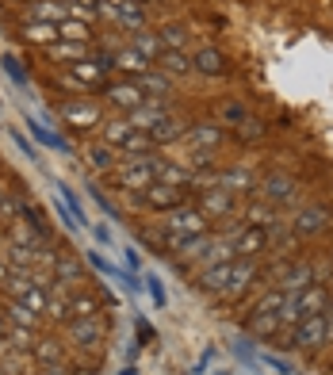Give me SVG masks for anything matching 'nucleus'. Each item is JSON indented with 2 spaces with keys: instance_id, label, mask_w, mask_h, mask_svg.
Returning <instances> with one entry per match:
<instances>
[{
  "instance_id": "c03bdc74",
  "label": "nucleus",
  "mask_w": 333,
  "mask_h": 375,
  "mask_svg": "<svg viewBox=\"0 0 333 375\" xmlns=\"http://www.w3.org/2000/svg\"><path fill=\"white\" fill-rule=\"evenodd\" d=\"M12 341H16L19 349H27V345H31V329H27V325H19V329H12Z\"/></svg>"
},
{
  "instance_id": "8fccbe9b",
  "label": "nucleus",
  "mask_w": 333,
  "mask_h": 375,
  "mask_svg": "<svg viewBox=\"0 0 333 375\" xmlns=\"http://www.w3.org/2000/svg\"><path fill=\"white\" fill-rule=\"evenodd\" d=\"M4 337H8V325H4V318H0V341H4Z\"/></svg>"
},
{
  "instance_id": "412c9836",
  "label": "nucleus",
  "mask_w": 333,
  "mask_h": 375,
  "mask_svg": "<svg viewBox=\"0 0 333 375\" xmlns=\"http://www.w3.org/2000/svg\"><path fill=\"white\" fill-rule=\"evenodd\" d=\"M69 4L66 0H35V19H42V23H54V19H66Z\"/></svg>"
},
{
  "instance_id": "cd10ccee",
  "label": "nucleus",
  "mask_w": 333,
  "mask_h": 375,
  "mask_svg": "<svg viewBox=\"0 0 333 375\" xmlns=\"http://www.w3.org/2000/svg\"><path fill=\"white\" fill-rule=\"evenodd\" d=\"M88 165L96 169V173H108V169H115V153H111V146H92L88 150Z\"/></svg>"
},
{
  "instance_id": "393cba45",
  "label": "nucleus",
  "mask_w": 333,
  "mask_h": 375,
  "mask_svg": "<svg viewBox=\"0 0 333 375\" xmlns=\"http://www.w3.org/2000/svg\"><path fill=\"white\" fill-rule=\"evenodd\" d=\"M27 126H31V134H35V138H39L42 146H50V150H61V153L69 150V142H66V138H61V134H50V131H46V126H42V123H35L31 115H27Z\"/></svg>"
},
{
  "instance_id": "f704fd0d",
  "label": "nucleus",
  "mask_w": 333,
  "mask_h": 375,
  "mask_svg": "<svg viewBox=\"0 0 333 375\" xmlns=\"http://www.w3.org/2000/svg\"><path fill=\"white\" fill-rule=\"evenodd\" d=\"M84 260H88V265L96 268V272L111 276V280H119V272H123V268H115V265H111V260H104V257H100V253H96V249H88V253H84Z\"/></svg>"
},
{
  "instance_id": "2f4dec72",
  "label": "nucleus",
  "mask_w": 333,
  "mask_h": 375,
  "mask_svg": "<svg viewBox=\"0 0 333 375\" xmlns=\"http://www.w3.org/2000/svg\"><path fill=\"white\" fill-rule=\"evenodd\" d=\"M58 276H66V284H81V280H84L81 260L69 257V253H61V257H58Z\"/></svg>"
},
{
  "instance_id": "aec40b11",
  "label": "nucleus",
  "mask_w": 333,
  "mask_h": 375,
  "mask_svg": "<svg viewBox=\"0 0 333 375\" xmlns=\"http://www.w3.org/2000/svg\"><path fill=\"white\" fill-rule=\"evenodd\" d=\"M215 188H222V192H245V188H253V176L245 169H230V173H218Z\"/></svg>"
},
{
  "instance_id": "de8ad7c7",
  "label": "nucleus",
  "mask_w": 333,
  "mask_h": 375,
  "mask_svg": "<svg viewBox=\"0 0 333 375\" xmlns=\"http://www.w3.org/2000/svg\"><path fill=\"white\" fill-rule=\"evenodd\" d=\"M138 337H142V341H153V337H158V334H153V329H150V322H138Z\"/></svg>"
},
{
  "instance_id": "39448f33",
  "label": "nucleus",
  "mask_w": 333,
  "mask_h": 375,
  "mask_svg": "<svg viewBox=\"0 0 333 375\" xmlns=\"http://www.w3.org/2000/svg\"><path fill=\"white\" fill-rule=\"evenodd\" d=\"M142 200L150 203V207H161V211H176L184 203V188H169V184H150Z\"/></svg>"
},
{
  "instance_id": "79ce46f5",
  "label": "nucleus",
  "mask_w": 333,
  "mask_h": 375,
  "mask_svg": "<svg viewBox=\"0 0 333 375\" xmlns=\"http://www.w3.org/2000/svg\"><path fill=\"white\" fill-rule=\"evenodd\" d=\"M12 138H16V146H19V153H23V157H31V161H39V157H42V153L35 150V146L27 142V138H23V134H19V131H12Z\"/></svg>"
},
{
  "instance_id": "72a5a7b5",
  "label": "nucleus",
  "mask_w": 333,
  "mask_h": 375,
  "mask_svg": "<svg viewBox=\"0 0 333 375\" xmlns=\"http://www.w3.org/2000/svg\"><path fill=\"white\" fill-rule=\"evenodd\" d=\"M69 314L73 318H96V299H92V295H73V299H69Z\"/></svg>"
},
{
  "instance_id": "473e14b6",
  "label": "nucleus",
  "mask_w": 333,
  "mask_h": 375,
  "mask_svg": "<svg viewBox=\"0 0 333 375\" xmlns=\"http://www.w3.org/2000/svg\"><path fill=\"white\" fill-rule=\"evenodd\" d=\"M192 66L200 69V73H222V54H215V50H200Z\"/></svg>"
},
{
  "instance_id": "5701e85b",
  "label": "nucleus",
  "mask_w": 333,
  "mask_h": 375,
  "mask_svg": "<svg viewBox=\"0 0 333 375\" xmlns=\"http://www.w3.org/2000/svg\"><path fill=\"white\" fill-rule=\"evenodd\" d=\"M23 39H27V42H42V46H50V42L58 39V23H42V19H35V23L23 27Z\"/></svg>"
},
{
  "instance_id": "09e8293b",
  "label": "nucleus",
  "mask_w": 333,
  "mask_h": 375,
  "mask_svg": "<svg viewBox=\"0 0 333 375\" xmlns=\"http://www.w3.org/2000/svg\"><path fill=\"white\" fill-rule=\"evenodd\" d=\"M325 341H333V307H325Z\"/></svg>"
},
{
  "instance_id": "4468645a",
  "label": "nucleus",
  "mask_w": 333,
  "mask_h": 375,
  "mask_svg": "<svg viewBox=\"0 0 333 375\" xmlns=\"http://www.w3.org/2000/svg\"><path fill=\"white\" fill-rule=\"evenodd\" d=\"M314 284V268L310 265H295L292 272L280 280V291H287V295H299V291H307V287Z\"/></svg>"
},
{
  "instance_id": "c756f323",
  "label": "nucleus",
  "mask_w": 333,
  "mask_h": 375,
  "mask_svg": "<svg viewBox=\"0 0 333 375\" xmlns=\"http://www.w3.org/2000/svg\"><path fill=\"white\" fill-rule=\"evenodd\" d=\"M138 88H142V92H158L161 100H165V96H173V84H169L161 73H142Z\"/></svg>"
},
{
  "instance_id": "9b49d317",
  "label": "nucleus",
  "mask_w": 333,
  "mask_h": 375,
  "mask_svg": "<svg viewBox=\"0 0 333 375\" xmlns=\"http://www.w3.org/2000/svg\"><path fill=\"white\" fill-rule=\"evenodd\" d=\"M104 92H108L111 104H119V108H126V111H134V108L146 104V92H142L138 84H108Z\"/></svg>"
},
{
  "instance_id": "9d476101",
  "label": "nucleus",
  "mask_w": 333,
  "mask_h": 375,
  "mask_svg": "<svg viewBox=\"0 0 333 375\" xmlns=\"http://www.w3.org/2000/svg\"><path fill=\"white\" fill-rule=\"evenodd\" d=\"M69 337H73V345L88 349V345H96V341L104 337V325L96 322V318H73V325H69Z\"/></svg>"
},
{
  "instance_id": "ea45409f",
  "label": "nucleus",
  "mask_w": 333,
  "mask_h": 375,
  "mask_svg": "<svg viewBox=\"0 0 333 375\" xmlns=\"http://www.w3.org/2000/svg\"><path fill=\"white\" fill-rule=\"evenodd\" d=\"M61 356V341H42L39 345V360L42 364H50V360H58Z\"/></svg>"
},
{
  "instance_id": "49530a36",
  "label": "nucleus",
  "mask_w": 333,
  "mask_h": 375,
  "mask_svg": "<svg viewBox=\"0 0 333 375\" xmlns=\"http://www.w3.org/2000/svg\"><path fill=\"white\" fill-rule=\"evenodd\" d=\"M92 238H96V242H104V245L111 242V233H108V226H92Z\"/></svg>"
},
{
  "instance_id": "f257e3e1",
  "label": "nucleus",
  "mask_w": 333,
  "mask_h": 375,
  "mask_svg": "<svg viewBox=\"0 0 333 375\" xmlns=\"http://www.w3.org/2000/svg\"><path fill=\"white\" fill-rule=\"evenodd\" d=\"M115 188H131V192H146L153 184V157H138V161H123L119 169H111Z\"/></svg>"
},
{
  "instance_id": "a18cd8bd",
  "label": "nucleus",
  "mask_w": 333,
  "mask_h": 375,
  "mask_svg": "<svg viewBox=\"0 0 333 375\" xmlns=\"http://www.w3.org/2000/svg\"><path fill=\"white\" fill-rule=\"evenodd\" d=\"M77 12H81V16H96V12H100V0H77Z\"/></svg>"
},
{
  "instance_id": "c9c22d12",
  "label": "nucleus",
  "mask_w": 333,
  "mask_h": 375,
  "mask_svg": "<svg viewBox=\"0 0 333 375\" xmlns=\"http://www.w3.org/2000/svg\"><path fill=\"white\" fill-rule=\"evenodd\" d=\"M4 69H8V77L19 84V88H27V73H23V66H19L16 54H4Z\"/></svg>"
},
{
  "instance_id": "ddd939ff",
  "label": "nucleus",
  "mask_w": 333,
  "mask_h": 375,
  "mask_svg": "<svg viewBox=\"0 0 333 375\" xmlns=\"http://www.w3.org/2000/svg\"><path fill=\"white\" fill-rule=\"evenodd\" d=\"M200 211L203 215H230L234 211V200H230V192H222V188H203V200H200Z\"/></svg>"
},
{
  "instance_id": "3c124183",
  "label": "nucleus",
  "mask_w": 333,
  "mask_h": 375,
  "mask_svg": "<svg viewBox=\"0 0 333 375\" xmlns=\"http://www.w3.org/2000/svg\"><path fill=\"white\" fill-rule=\"evenodd\" d=\"M0 280H8V268H4V265H0Z\"/></svg>"
},
{
  "instance_id": "2eb2a0df",
  "label": "nucleus",
  "mask_w": 333,
  "mask_h": 375,
  "mask_svg": "<svg viewBox=\"0 0 333 375\" xmlns=\"http://www.w3.org/2000/svg\"><path fill=\"white\" fill-rule=\"evenodd\" d=\"M146 134L153 138V146H158V142H173V138H180V134H184V123H180V119H173V115H161Z\"/></svg>"
},
{
  "instance_id": "a878e982",
  "label": "nucleus",
  "mask_w": 333,
  "mask_h": 375,
  "mask_svg": "<svg viewBox=\"0 0 333 375\" xmlns=\"http://www.w3.org/2000/svg\"><path fill=\"white\" fill-rule=\"evenodd\" d=\"M188 138H192V142L207 153V146H215L218 138H222V131H218V126H211V123H200V126H192V131H188Z\"/></svg>"
},
{
  "instance_id": "20e7f679",
  "label": "nucleus",
  "mask_w": 333,
  "mask_h": 375,
  "mask_svg": "<svg viewBox=\"0 0 333 375\" xmlns=\"http://www.w3.org/2000/svg\"><path fill=\"white\" fill-rule=\"evenodd\" d=\"M61 119L73 126H96L100 123V108L92 100H66L61 104Z\"/></svg>"
},
{
  "instance_id": "bb28decb",
  "label": "nucleus",
  "mask_w": 333,
  "mask_h": 375,
  "mask_svg": "<svg viewBox=\"0 0 333 375\" xmlns=\"http://www.w3.org/2000/svg\"><path fill=\"white\" fill-rule=\"evenodd\" d=\"M58 35H61V39H69V42H88V39H92L88 23H81V19H61V23H58Z\"/></svg>"
},
{
  "instance_id": "6ab92c4d",
  "label": "nucleus",
  "mask_w": 333,
  "mask_h": 375,
  "mask_svg": "<svg viewBox=\"0 0 333 375\" xmlns=\"http://www.w3.org/2000/svg\"><path fill=\"white\" fill-rule=\"evenodd\" d=\"M115 19L119 23H126V27H134V31H142V23H146V16H142V8H138V0H115Z\"/></svg>"
},
{
  "instance_id": "f03ea898",
  "label": "nucleus",
  "mask_w": 333,
  "mask_h": 375,
  "mask_svg": "<svg viewBox=\"0 0 333 375\" xmlns=\"http://www.w3.org/2000/svg\"><path fill=\"white\" fill-rule=\"evenodd\" d=\"M207 233V215L192 207H176L169 218V238H203Z\"/></svg>"
},
{
  "instance_id": "b1692460",
  "label": "nucleus",
  "mask_w": 333,
  "mask_h": 375,
  "mask_svg": "<svg viewBox=\"0 0 333 375\" xmlns=\"http://www.w3.org/2000/svg\"><path fill=\"white\" fill-rule=\"evenodd\" d=\"M249 329H253V334H260V337L276 334V329H280V314H268V310H253V314H249Z\"/></svg>"
},
{
  "instance_id": "4be33fe9",
  "label": "nucleus",
  "mask_w": 333,
  "mask_h": 375,
  "mask_svg": "<svg viewBox=\"0 0 333 375\" xmlns=\"http://www.w3.org/2000/svg\"><path fill=\"white\" fill-rule=\"evenodd\" d=\"M134 50L150 61V58H161V54H165V42H161L158 35H150V31H138L134 35Z\"/></svg>"
},
{
  "instance_id": "423d86ee",
  "label": "nucleus",
  "mask_w": 333,
  "mask_h": 375,
  "mask_svg": "<svg viewBox=\"0 0 333 375\" xmlns=\"http://www.w3.org/2000/svg\"><path fill=\"white\" fill-rule=\"evenodd\" d=\"M253 276H257V265H253V260H238V265H230V280H226L222 295L226 299H238V295L253 284Z\"/></svg>"
},
{
  "instance_id": "7ed1b4c3",
  "label": "nucleus",
  "mask_w": 333,
  "mask_h": 375,
  "mask_svg": "<svg viewBox=\"0 0 333 375\" xmlns=\"http://www.w3.org/2000/svg\"><path fill=\"white\" fill-rule=\"evenodd\" d=\"M322 341H325V314L303 318L299 329H295V345H299V349H310V352H314Z\"/></svg>"
},
{
  "instance_id": "dca6fc26",
  "label": "nucleus",
  "mask_w": 333,
  "mask_h": 375,
  "mask_svg": "<svg viewBox=\"0 0 333 375\" xmlns=\"http://www.w3.org/2000/svg\"><path fill=\"white\" fill-rule=\"evenodd\" d=\"M330 226V211L325 207H307L299 215V222H295V230L299 233H318V230H325Z\"/></svg>"
},
{
  "instance_id": "c85d7f7f",
  "label": "nucleus",
  "mask_w": 333,
  "mask_h": 375,
  "mask_svg": "<svg viewBox=\"0 0 333 375\" xmlns=\"http://www.w3.org/2000/svg\"><path fill=\"white\" fill-rule=\"evenodd\" d=\"M111 61H115V66L119 69H126V73H146V58H142V54L138 50H119L115 54V58H111Z\"/></svg>"
},
{
  "instance_id": "e433bc0d",
  "label": "nucleus",
  "mask_w": 333,
  "mask_h": 375,
  "mask_svg": "<svg viewBox=\"0 0 333 375\" xmlns=\"http://www.w3.org/2000/svg\"><path fill=\"white\" fill-rule=\"evenodd\" d=\"M165 50H184V42H188V35L180 31V27H165Z\"/></svg>"
},
{
  "instance_id": "6e6552de",
  "label": "nucleus",
  "mask_w": 333,
  "mask_h": 375,
  "mask_svg": "<svg viewBox=\"0 0 333 375\" xmlns=\"http://www.w3.org/2000/svg\"><path fill=\"white\" fill-rule=\"evenodd\" d=\"M260 195H265L268 203H287V200H295V180L292 176L272 173V176H265V184H260Z\"/></svg>"
},
{
  "instance_id": "a211bd4d",
  "label": "nucleus",
  "mask_w": 333,
  "mask_h": 375,
  "mask_svg": "<svg viewBox=\"0 0 333 375\" xmlns=\"http://www.w3.org/2000/svg\"><path fill=\"white\" fill-rule=\"evenodd\" d=\"M46 54H50L54 61H84V58H88L84 42H50V46H46Z\"/></svg>"
},
{
  "instance_id": "7c9ffc66",
  "label": "nucleus",
  "mask_w": 333,
  "mask_h": 375,
  "mask_svg": "<svg viewBox=\"0 0 333 375\" xmlns=\"http://www.w3.org/2000/svg\"><path fill=\"white\" fill-rule=\"evenodd\" d=\"M158 61L169 69V73H188V69H192V58H188L184 50H165Z\"/></svg>"
},
{
  "instance_id": "0eeeda50",
  "label": "nucleus",
  "mask_w": 333,
  "mask_h": 375,
  "mask_svg": "<svg viewBox=\"0 0 333 375\" xmlns=\"http://www.w3.org/2000/svg\"><path fill=\"white\" fill-rule=\"evenodd\" d=\"M230 245H234V253H242V257H257V253L268 245V230L265 226H245Z\"/></svg>"
},
{
  "instance_id": "4c0bfd02",
  "label": "nucleus",
  "mask_w": 333,
  "mask_h": 375,
  "mask_svg": "<svg viewBox=\"0 0 333 375\" xmlns=\"http://www.w3.org/2000/svg\"><path fill=\"white\" fill-rule=\"evenodd\" d=\"M46 314H50V318H73V314H69V299H66V295H61V299H58V295L46 299Z\"/></svg>"
},
{
  "instance_id": "37998d69",
  "label": "nucleus",
  "mask_w": 333,
  "mask_h": 375,
  "mask_svg": "<svg viewBox=\"0 0 333 375\" xmlns=\"http://www.w3.org/2000/svg\"><path fill=\"white\" fill-rule=\"evenodd\" d=\"M238 134H242V138H265V126H260V123H245V119H242Z\"/></svg>"
},
{
  "instance_id": "f3484780",
  "label": "nucleus",
  "mask_w": 333,
  "mask_h": 375,
  "mask_svg": "<svg viewBox=\"0 0 333 375\" xmlns=\"http://www.w3.org/2000/svg\"><path fill=\"white\" fill-rule=\"evenodd\" d=\"M134 131H138V126H134L131 119H115V123H104V142H108L111 150H119V146H123Z\"/></svg>"
},
{
  "instance_id": "58836bf2",
  "label": "nucleus",
  "mask_w": 333,
  "mask_h": 375,
  "mask_svg": "<svg viewBox=\"0 0 333 375\" xmlns=\"http://www.w3.org/2000/svg\"><path fill=\"white\" fill-rule=\"evenodd\" d=\"M146 291L153 295V302H158V307H165V302H169V295H165V287H161L158 276H146Z\"/></svg>"
},
{
  "instance_id": "1a4fd4ad",
  "label": "nucleus",
  "mask_w": 333,
  "mask_h": 375,
  "mask_svg": "<svg viewBox=\"0 0 333 375\" xmlns=\"http://www.w3.org/2000/svg\"><path fill=\"white\" fill-rule=\"evenodd\" d=\"M325 307H330V291H325V284H310L307 291H299V314L303 318L325 314Z\"/></svg>"
},
{
  "instance_id": "f8f14e48",
  "label": "nucleus",
  "mask_w": 333,
  "mask_h": 375,
  "mask_svg": "<svg viewBox=\"0 0 333 375\" xmlns=\"http://www.w3.org/2000/svg\"><path fill=\"white\" fill-rule=\"evenodd\" d=\"M153 180L169 184V188H188V184H192V173H188V169H180V165H169V161L153 157Z\"/></svg>"
},
{
  "instance_id": "a19ab883",
  "label": "nucleus",
  "mask_w": 333,
  "mask_h": 375,
  "mask_svg": "<svg viewBox=\"0 0 333 375\" xmlns=\"http://www.w3.org/2000/svg\"><path fill=\"white\" fill-rule=\"evenodd\" d=\"M8 310H12V318H16L19 325H27V329H31V325H35V310H27L23 302H12Z\"/></svg>"
}]
</instances>
